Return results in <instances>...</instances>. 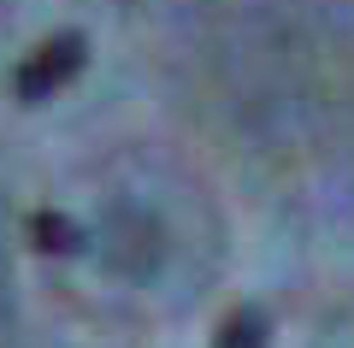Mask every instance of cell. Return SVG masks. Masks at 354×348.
<instances>
[{
    "instance_id": "1",
    "label": "cell",
    "mask_w": 354,
    "mask_h": 348,
    "mask_svg": "<svg viewBox=\"0 0 354 348\" xmlns=\"http://www.w3.org/2000/svg\"><path fill=\"white\" fill-rule=\"evenodd\" d=\"M83 59H88V42H83V30H59V36H48L36 53H30L24 65L12 71V95L18 100H48V95H59L65 83H71L77 71H83Z\"/></svg>"
},
{
    "instance_id": "2",
    "label": "cell",
    "mask_w": 354,
    "mask_h": 348,
    "mask_svg": "<svg viewBox=\"0 0 354 348\" xmlns=\"http://www.w3.org/2000/svg\"><path fill=\"white\" fill-rule=\"evenodd\" d=\"M24 237H30V248H41V254H83V224L77 219H65V212H53V207H41V212H30L24 219Z\"/></svg>"
},
{
    "instance_id": "3",
    "label": "cell",
    "mask_w": 354,
    "mask_h": 348,
    "mask_svg": "<svg viewBox=\"0 0 354 348\" xmlns=\"http://www.w3.org/2000/svg\"><path fill=\"white\" fill-rule=\"evenodd\" d=\"M266 342H272V319L260 307H236L213 336V348H266Z\"/></svg>"
}]
</instances>
